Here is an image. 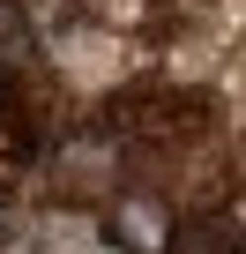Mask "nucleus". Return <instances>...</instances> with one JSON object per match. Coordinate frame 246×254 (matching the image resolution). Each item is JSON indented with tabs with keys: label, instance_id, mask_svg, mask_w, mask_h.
<instances>
[{
	"label": "nucleus",
	"instance_id": "obj_1",
	"mask_svg": "<svg viewBox=\"0 0 246 254\" xmlns=\"http://www.w3.org/2000/svg\"><path fill=\"white\" fill-rule=\"evenodd\" d=\"M30 45V30H23V15L8 8V0H0V53H23Z\"/></svg>",
	"mask_w": 246,
	"mask_h": 254
}]
</instances>
